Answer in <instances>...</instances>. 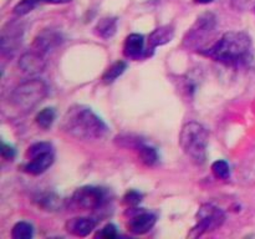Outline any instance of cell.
I'll use <instances>...</instances> for the list:
<instances>
[{
    "mask_svg": "<svg viewBox=\"0 0 255 239\" xmlns=\"http://www.w3.org/2000/svg\"><path fill=\"white\" fill-rule=\"evenodd\" d=\"M173 27L172 26H162L158 29L154 30L148 37V45L149 49L154 50L157 46H161V45L167 44V42L171 41L173 39Z\"/></svg>",
    "mask_w": 255,
    "mask_h": 239,
    "instance_id": "13",
    "label": "cell"
},
{
    "mask_svg": "<svg viewBox=\"0 0 255 239\" xmlns=\"http://www.w3.org/2000/svg\"><path fill=\"white\" fill-rule=\"evenodd\" d=\"M105 193L101 188L91 186H85L76 189L72 196V201L81 209H96L104 203Z\"/></svg>",
    "mask_w": 255,
    "mask_h": 239,
    "instance_id": "6",
    "label": "cell"
},
{
    "mask_svg": "<svg viewBox=\"0 0 255 239\" xmlns=\"http://www.w3.org/2000/svg\"><path fill=\"white\" fill-rule=\"evenodd\" d=\"M51 144L47 143V142H40V143H35L32 144L31 147H29V149H27V157L29 158H31V157L36 156V154H40V153H44V152H50L51 151Z\"/></svg>",
    "mask_w": 255,
    "mask_h": 239,
    "instance_id": "22",
    "label": "cell"
},
{
    "mask_svg": "<svg viewBox=\"0 0 255 239\" xmlns=\"http://www.w3.org/2000/svg\"><path fill=\"white\" fill-rule=\"evenodd\" d=\"M142 196L136 191H128L124 197V202L128 207H136L141 202Z\"/></svg>",
    "mask_w": 255,
    "mask_h": 239,
    "instance_id": "24",
    "label": "cell"
},
{
    "mask_svg": "<svg viewBox=\"0 0 255 239\" xmlns=\"http://www.w3.org/2000/svg\"><path fill=\"white\" fill-rule=\"evenodd\" d=\"M54 162V154H52V151L50 152H44V153L36 154V156L29 158V162L26 164H24V171L29 174H34V176H37V174H41L49 168L50 166Z\"/></svg>",
    "mask_w": 255,
    "mask_h": 239,
    "instance_id": "9",
    "label": "cell"
},
{
    "mask_svg": "<svg viewBox=\"0 0 255 239\" xmlns=\"http://www.w3.org/2000/svg\"><path fill=\"white\" fill-rule=\"evenodd\" d=\"M40 2H42L41 0H21V1L15 5L14 14L17 15V16H24V15L32 11Z\"/></svg>",
    "mask_w": 255,
    "mask_h": 239,
    "instance_id": "19",
    "label": "cell"
},
{
    "mask_svg": "<svg viewBox=\"0 0 255 239\" xmlns=\"http://www.w3.org/2000/svg\"><path fill=\"white\" fill-rule=\"evenodd\" d=\"M208 131L198 122L191 121L182 127L179 144L184 153L197 164H203L207 157Z\"/></svg>",
    "mask_w": 255,
    "mask_h": 239,
    "instance_id": "3",
    "label": "cell"
},
{
    "mask_svg": "<svg viewBox=\"0 0 255 239\" xmlns=\"http://www.w3.org/2000/svg\"><path fill=\"white\" fill-rule=\"evenodd\" d=\"M97 222L92 218L79 217V218L70 219L66 223V229L69 233L76 237H86L96 228Z\"/></svg>",
    "mask_w": 255,
    "mask_h": 239,
    "instance_id": "11",
    "label": "cell"
},
{
    "mask_svg": "<svg viewBox=\"0 0 255 239\" xmlns=\"http://www.w3.org/2000/svg\"><path fill=\"white\" fill-rule=\"evenodd\" d=\"M47 95V86L42 80L31 79L20 84L12 91L10 102L20 112H29Z\"/></svg>",
    "mask_w": 255,
    "mask_h": 239,
    "instance_id": "4",
    "label": "cell"
},
{
    "mask_svg": "<svg viewBox=\"0 0 255 239\" xmlns=\"http://www.w3.org/2000/svg\"><path fill=\"white\" fill-rule=\"evenodd\" d=\"M21 36H20L19 32H15L14 30H11V32L6 34V31H2L1 35V49L2 52H10L15 51L19 44L21 42Z\"/></svg>",
    "mask_w": 255,
    "mask_h": 239,
    "instance_id": "15",
    "label": "cell"
},
{
    "mask_svg": "<svg viewBox=\"0 0 255 239\" xmlns=\"http://www.w3.org/2000/svg\"><path fill=\"white\" fill-rule=\"evenodd\" d=\"M212 172L214 173V176L217 178L221 179H227L229 176H231V168H229V164L227 163L226 161H216L213 164H212Z\"/></svg>",
    "mask_w": 255,
    "mask_h": 239,
    "instance_id": "21",
    "label": "cell"
},
{
    "mask_svg": "<svg viewBox=\"0 0 255 239\" xmlns=\"http://www.w3.org/2000/svg\"><path fill=\"white\" fill-rule=\"evenodd\" d=\"M42 2H47V4H64V2H69L70 0H41Z\"/></svg>",
    "mask_w": 255,
    "mask_h": 239,
    "instance_id": "27",
    "label": "cell"
},
{
    "mask_svg": "<svg viewBox=\"0 0 255 239\" xmlns=\"http://www.w3.org/2000/svg\"><path fill=\"white\" fill-rule=\"evenodd\" d=\"M62 128L70 136L77 139H99L109 132V127L104 121L86 106H72L65 114L62 120Z\"/></svg>",
    "mask_w": 255,
    "mask_h": 239,
    "instance_id": "2",
    "label": "cell"
},
{
    "mask_svg": "<svg viewBox=\"0 0 255 239\" xmlns=\"http://www.w3.org/2000/svg\"><path fill=\"white\" fill-rule=\"evenodd\" d=\"M226 216L218 207L213 204H203L197 213V223L188 234L191 238H198L204 233L216 231L223 224Z\"/></svg>",
    "mask_w": 255,
    "mask_h": 239,
    "instance_id": "5",
    "label": "cell"
},
{
    "mask_svg": "<svg viewBox=\"0 0 255 239\" xmlns=\"http://www.w3.org/2000/svg\"><path fill=\"white\" fill-rule=\"evenodd\" d=\"M19 67L24 74L30 75V76L39 74V72L44 71L45 69L44 55L36 50L26 52L20 57Z\"/></svg>",
    "mask_w": 255,
    "mask_h": 239,
    "instance_id": "8",
    "label": "cell"
},
{
    "mask_svg": "<svg viewBox=\"0 0 255 239\" xmlns=\"http://www.w3.org/2000/svg\"><path fill=\"white\" fill-rule=\"evenodd\" d=\"M143 36L139 34H131L126 37L124 45V54L128 59H139L143 54Z\"/></svg>",
    "mask_w": 255,
    "mask_h": 239,
    "instance_id": "12",
    "label": "cell"
},
{
    "mask_svg": "<svg viewBox=\"0 0 255 239\" xmlns=\"http://www.w3.org/2000/svg\"><path fill=\"white\" fill-rule=\"evenodd\" d=\"M32 226L26 222H19L14 226L11 232V237L14 239H30L32 237Z\"/></svg>",
    "mask_w": 255,
    "mask_h": 239,
    "instance_id": "18",
    "label": "cell"
},
{
    "mask_svg": "<svg viewBox=\"0 0 255 239\" xmlns=\"http://www.w3.org/2000/svg\"><path fill=\"white\" fill-rule=\"evenodd\" d=\"M99 237L104 239H114L117 237V229L114 224H107L102 228L101 233H99Z\"/></svg>",
    "mask_w": 255,
    "mask_h": 239,
    "instance_id": "25",
    "label": "cell"
},
{
    "mask_svg": "<svg viewBox=\"0 0 255 239\" xmlns=\"http://www.w3.org/2000/svg\"><path fill=\"white\" fill-rule=\"evenodd\" d=\"M216 26V19L212 14H204L201 17H198L194 26L187 34V37L184 39V44H188L189 46H197L199 42L206 41V36L211 35V32L214 30Z\"/></svg>",
    "mask_w": 255,
    "mask_h": 239,
    "instance_id": "7",
    "label": "cell"
},
{
    "mask_svg": "<svg viewBox=\"0 0 255 239\" xmlns=\"http://www.w3.org/2000/svg\"><path fill=\"white\" fill-rule=\"evenodd\" d=\"M1 156H2V158L6 159V161H11V159L15 157V151H14V148H12V147H10L9 144L2 143V147H1Z\"/></svg>",
    "mask_w": 255,
    "mask_h": 239,
    "instance_id": "26",
    "label": "cell"
},
{
    "mask_svg": "<svg viewBox=\"0 0 255 239\" xmlns=\"http://www.w3.org/2000/svg\"><path fill=\"white\" fill-rule=\"evenodd\" d=\"M35 121H36L37 126L41 127V128L47 129L51 127V124L55 121V111L51 107H46V109L41 110L39 114L35 117Z\"/></svg>",
    "mask_w": 255,
    "mask_h": 239,
    "instance_id": "17",
    "label": "cell"
},
{
    "mask_svg": "<svg viewBox=\"0 0 255 239\" xmlns=\"http://www.w3.org/2000/svg\"><path fill=\"white\" fill-rule=\"evenodd\" d=\"M40 203L47 211H52V209H56L57 203H59V198L56 196H54V194H46L45 197H41Z\"/></svg>",
    "mask_w": 255,
    "mask_h": 239,
    "instance_id": "23",
    "label": "cell"
},
{
    "mask_svg": "<svg viewBox=\"0 0 255 239\" xmlns=\"http://www.w3.org/2000/svg\"><path fill=\"white\" fill-rule=\"evenodd\" d=\"M117 20L115 17H104L95 26V32L102 39H110L116 34Z\"/></svg>",
    "mask_w": 255,
    "mask_h": 239,
    "instance_id": "14",
    "label": "cell"
},
{
    "mask_svg": "<svg viewBox=\"0 0 255 239\" xmlns=\"http://www.w3.org/2000/svg\"><path fill=\"white\" fill-rule=\"evenodd\" d=\"M203 54L227 66H244L252 60V40L246 32H226L213 46L203 50Z\"/></svg>",
    "mask_w": 255,
    "mask_h": 239,
    "instance_id": "1",
    "label": "cell"
},
{
    "mask_svg": "<svg viewBox=\"0 0 255 239\" xmlns=\"http://www.w3.org/2000/svg\"><path fill=\"white\" fill-rule=\"evenodd\" d=\"M139 158H141V161L143 162L146 166H153V164H156L158 156H157V152L154 148L142 146L141 148H139Z\"/></svg>",
    "mask_w": 255,
    "mask_h": 239,
    "instance_id": "20",
    "label": "cell"
},
{
    "mask_svg": "<svg viewBox=\"0 0 255 239\" xmlns=\"http://www.w3.org/2000/svg\"><path fill=\"white\" fill-rule=\"evenodd\" d=\"M196 2H198V4H209V2L214 1V0H194Z\"/></svg>",
    "mask_w": 255,
    "mask_h": 239,
    "instance_id": "28",
    "label": "cell"
},
{
    "mask_svg": "<svg viewBox=\"0 0 255 239\" xmlns=\"http://www.w3.org/2000/svg\"><path fill=\"white\" fill-rule=\"evenodd\" d=\"M126 67H127V65L125 61L115 62L112 66H110L109 69L106 70V72H105L104 76H102V81L107 85L112 84V82H114L117 77L121 76V75L124 74L125 70H126Z\"/></svg>",
    "mask_w": 255,
    "mask_h": 239,
    "instance_id": "16",
    "label": "cell"
},
{
    "mask_svg": "<svg viewBox=\"0 0 255 239\" xmlns=\"http://www.w3.org/2000/svg\"><path fill=\"white\" fill-rule=\"evenodd\" d=\"M154 224H156V217L152 213L144 212V213H139L137 216L132 217L127 227H128V231L131 233L144 234L151 231Z\"/></svg>",
    "mask_w": 255,
    "mask_h": 239,
    "instance_id": "10",
    "label": "cell"
}]
</instances>
